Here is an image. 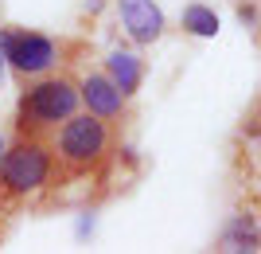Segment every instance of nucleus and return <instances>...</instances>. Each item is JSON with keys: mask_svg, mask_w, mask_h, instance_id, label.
Returning a JSON list of instances; mask_svg holds the SVG:
<instances>
[{"mask_svg": "<svg viewBox=\"0 0 261 254\" xmlns=\"http://www.w3.org/2000/svg\"><path fill=\"white\" fill-rule=\"evenodd\" d=\"M55 184H70V180H82L90 172H98L106 165L113 149H117V122H109L101 113L78 110L74 118H66L59 129H55Z\"/></svg>", "mask_w": 261, "mask_h": 254, "instance_id": "f257e3e1", "label": "nucleus"}, {"mask_svg": "<svg viewBox=\"0 0 261 254\" xmlns=\"http://www.w3.org/2000/svg\"><path fill=\"white\" fill-rule=\"evenodd\" d=\"M82 110V78L70 71H51L32 82H23L20 106H16V133L55 137V129Z\"/></svg>", "mask_w": 261, "mask_h": 254, "instance_id": "f03ea898", "label": "nucleus"}, {"mask_svg": "<svg viewBox=\"0 0 261 254\" xmlns=\"http://www.w3.org/2000/svg\"><path fill=\"white\" fill-rule=\"evenodd\" d=\"M55 141L35 137V133H16L0 160V203L28 199L32 192L55 184Z\"/></svg>", "mask_w": 261, "mask_h": 254, "instance_id": "7ed1b4c3", "label": "nucleus"}, {"mask_svg": "<svg viewBox=\"0 0 261 254\" xmlns=\"http://www.w3.org/2000/svg\"><path fill=\"white\" fill-rule=\"evenodd\" d=\"M59 55H63V47L55 43L51 35L43 32H32V28H12L8 35V66L12 75L23 82H32L39 75H51L55 66H59Z\"/></svg>", "mask_w": 261, "mask_h": 254, "instance_id": "20e7f679", "label": "nucleus"}, {"mask_svg": "<svg viewBox=\"0 0 261 254\" xmlns=\"http://www.w3.org/2000/svg\"><path fill=\"white\" fill-rule=\"evenodd\" d=\"M117 16L125 24V32H129L133 43H156L164 35V12L156 0H117Z\"/></svg>", "mask_w": 261, "mask_h": 254, "instance_id": "39448f33", "label": "nucleus"}, {"mask_svg": "<svg viewBox=\"0 0 261 254\" xmlns=\"http://www.w3.org/2000/svg\"><path fill=\"white\" fill-rule=\"evenodd\" d=\"M125 90L109 78V71H90V75H82V106H86L90 113H101V118H109V122H117L121 113H125Z\"/></svg>", "mask_w": 261, "mask_h": 254, "instance_id": "423d86ee", "label": "nucleus"}, {"mask_svg": "<svg viewBox=\"0 0 261 254\" xmlns=\"http://www.w3.org/2000/svg\"><path fill=\"white\" fill-rule=\"evenodd\" d=\"M106 71H109V78L125 90V98H133L144 82V59L133 55V51H113V55L106 59Z\"/></svg>", "mask_w": 261, "mask_h": 254, "instance_id": "0eeeda50", "label": "nucleus"}, {"mask_svg": "<svg viewBox=\"0 0 261 254\" xmlns=\"http://www.w3.org/2000/svg\"><path fill=\"white\" fill-rule=\"evenodd\" d=\"M218 250H261V231H257V219L238 211L234 219L226 223L222 231V246Z\"/></svg>", "mask_w": 261, "mask_h": 254, "instance_id": "6e6552de", "label": "nucleus"}, {"mask_svg": "<svg viewBox=\"0 0 261 254\" xmlns=\"http://www.w3.org/2000/svg\"><path fill=\"white\" fill-rule=\"evenodd\" d=\"M179 24H184V32L203 35V39H211V35L218 32V16H215V8H207V4H187L184 16H179Z\"/></svg>", "mask_w": 261, "mask_h": 254, "instance_id": "1a4fd4ad", "label": "nucleus"}, {"mask_svg": "<svg viewBox=\"0 0 261 254\" xmlns=\"http://www.w3.org/2000/svg\"><path fill=\"white\" fill-rule=\"evenodd\" d=\"M8 35L12 28H0V63H8Z\"/></svg>", "mask_w": 261, "mask_h": 254, "instance_id": "9d476101", "label": "nucleus"}, {"mask_svg": "<svg viewBox=\"0 0 261 254\" xmlns=\"http://www.w3.org/2000/svg\"><path fill=\"white\" fill-rule=\"evenodd\" d=\"M238 20L242 24H253V20H257V12H253L250 4H238Z\"/></svg>", "mask_w": 261, "mask_h": 254, "instance_id": "9b49d317", "label": "nucleus"}, {"mask_svg": "<svg viewBox=\"0 0 261 254\" xmlns=\"http://www.w3.org/2000/svg\"><path fill=\"white\" fill-rule=\"evenodd\" d=\"M4 149H8V145H4V137H0V160H4Z\"/></svg>", "mask_w": 261, "mask_h": 254, "instance_id": "f8f14e48", "label": "nucleus"}]
</instances>
